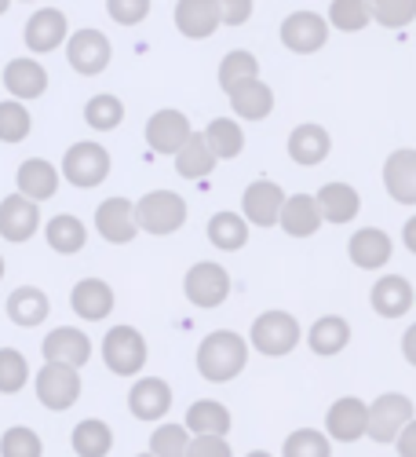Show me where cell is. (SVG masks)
Masks as SVG:
<instances>
[{"mask_svg":"<svg viewBox=\"0 0 416 457\" xmlns=\"http://www.w3.org/2000/svg\"><path fill=\"white\" fill-rule=\"evenodd\" d=\"M135 209V227L139 235H154V238H168L186 223L191 209H186V198L175 195V190H150L139 202H132Z\"/></svg>","mask_w":416,"mask_h":457,"instance_id":"7a4b0ae2","label":"cell"},{"mask_svg":"<svg viewBox=\"0 0 416 457\" xmlns=\"http://www.w3.org/2000/svg\"><path fill=\"white\" fill-rule=\"evenodd\" d=\"M249 348H256L259 355H267V359H285L299 348V340H304V329H299L296 315L289 312H263L256 315L252 329H249Z\"/></svg>","mask_w":416,"mask_h":457,"instance_id":"3957f363","label":"cell"},{"mask_svg":"<svg viewBox=\"0 0 416 457\" xmlns=\"http://www.w3.org/2000/svg\"><path fill=\"white\" fill-rule=\"evenodd\" d=\"M347 256L362 271H384L395 256V242L387 231H380V227H358L347 242Z\"/></svg>","mask_w":416,"mask_h":457,"instance_id":"ffe728a7","label":"cell"},{"mask_svg":"<svg viewBox=\"0 0 416 457\" xmlns=\"http://www.w3.org/2000/svg\"><path fill=\"white\" fill-rule=\"evenodd\" d=\"M4 275H8V263H4V256H0V282H4Z\"/></svg>","mask_w":416,"mask_h":457,"instance_id":"11a10c76","label":"cell"},{"mask_svg":"<svg viewBox=\"0 0 416 457\" xmlns=\"http://www.w3.org/2000/svg\"><path fill=\"white\" fill-rule=\"evenodd\" d=\"M405 249L416 256V216L405 220Z\"/></svg>","mask_w":416,"mask_h":457,"instance_id":"f5cc1de1","label":"cell"},{"mask_svg":"<svg viewBox=\"0 0 416 457\" xmlns=\"http://www.w3.org/2000/svg\"><path fill=\"white\" fill-rule=\"evenodd\" d=\"M412 345H416V326H409V329H405V337H402V352H405V362H409V366L416 362V352H412Z\"/></svg>","mask_w":416,"mask_h":457,"instance_id":"816d5d0a","label":"cell"},{"mask_svg":"<svg viewBox=\"0 0 416 457\" xmlns=\"http://www.w3.org/2000/svg\"><path fill=\"white\" fill-rule=\"evenodd\" d=\"M66 62L73 73H81V78H99V73H106L110 59H113V45H110V37L102 29H73L66 37Z\"/></svg>","mask_w":416,"mask_h":457,"instance_id":"9c48e42d","label":"cell"},{"mask_svg":"<svg viewBox=\"0 0 416 457\" xmlns=\"http://www.w3.org/2000/svg\"><path fill=\"white\" fill-rule=\"evenodd\" d=\"M22 4H33V0H22Z\"/></svg>","mask_w":416,"mask_h":457,"instance_id":"680465c9","label":"cell"},{"mask_svg":"<svg viewBox=\"0 0 416 457\" xmlns=\"http://www.w3.org/2000/svg\"><path fill=\"white\" fill-rule=\"evenodd\" d=\"M278 227L289 238H311L322 231V212L314 195H285L281 212H278Z\"/></svg>","mask_w":416,"mask_h":457,"instance_id":"83f0119b","label":"cell"},{"mask_svg":"<svg viewBox=\"0 0 416 457\" xmlns=\"http://www.w3.org/2000/svg\"><path fill=\"white\" fill-rule=\"evenodd\" d=\"M395 446H398V457H416V417L395 436Z\"/></svg>","mask_w":416,"mask_h":457,"instance_id":"f907efd6","label":"cell"},{"mask_svg":"<svg viewBox=\"0 0 416 457\" xmlns=\"http://www.w3.org/2000/svg\"><path fill=\"white\" fill-rule=\"evenodd\" d=\"M41 355L45 362H59V366H69V370H85L92 362V337L77 326H59L45 337L41 345Z\"/></svg>","mask_w":416,"mask_h":457,"instance_id":"5bb4252c","label":"cell"},{"mask_svg":"<svg viewBox=\"0 0 416 457\" xmlns=\"http://www.w3.org/2000/svg\"><path fill=\"white\" fill-rule=\"evenodd\" d=\"M245 457H274V453H271V450H249Z\"/></svg>","mask_w":416,"mask_h":457,"instance_id":"db71d44e","label":"cell"},{"mask_svg":"<svg viewBox=\"0 0 416 457\" xmlns=\"http://www.w3.org/2000/svg\"><path fill=\"white\" fill-rule=\"evenodd\" d=\"M172 162H175V172L183 179H205V176L216 172V158H212V150H208V143H205L201 132L186 136V143L172 154Z\"/></svg>","mask_w":416,"mask_h":457,"instance_id":"d590c367","label":"cell"},{"mask_svg":"<svg viewBox=\"0 0 416 457\" xmlns=\"http://www.w3.org/2000/svg\"><path fill=\"white\" fill-rule=\"evenodd\" d=\"M8 8H12V0H0V15H8Z\"/></svg>","mask_w":416,"mask_h":457,"instance_id":"9f6ffc18","label":"cell"},{"mask_svg":"<svg viewBox=\"0 0 416 457\" xmlns=\"http://www.w3.org/2000/svg\"><path fill=\"white\" fill-rule=\"evenodd\" d=\"M4 312L19 329H37L52 315V300H48L45 289H37V286H19V289H12Z\"/></svg>","mask_w":416,"mask_h":457,"instance_id":"1f68e13d","label":"cell"},{"mask_svg":"<svg viewBox=\"0 0 416 457\" xmlns=\"http://www.w3.org/2000/svg\"><path fill=\"white\" fill-rule=\"evenodd\" d=\"M125 121V103L113 96V92H99L85 103V125L95 129V132H113L121 129Z\"/></svg>","mask_w":416,"mask_h":457,"instance_id":"74e56055","label":"cell"},{"mask_svg":"<svg viewBox=\"0 0 416 457\" xmlns=\"http://www.w3.org/2000/svg\"><path fill=\"white\" fill-rule=\"evenodd\" d=\"M191 132H194L191 118H186L183 110H175V106H165V110H154V118L146 121V146L154 150V154L172 158Z\"/></svg>","mask_w":416,"mask_h":457,"instance_id":"2e32d148","label":"cell"},{"mask_svg":"<svg viewBox=\"0 0 416 457\" xmlns=\"http://www.w3.org/2000/svg\"><path fill=\"white\" fill-rule=\"evenodd\" d=\"M183 428L191 436H231L234 417L216 399H194L183 413Z\"/></svg>","mask_w":416,"mask_h":457,"instance_id":"4dcf8cb0","label":"cell"},{"mask_svg":"<svg viewBox=\"0 0 416 457\" xmlns=\"http://www.w3.org/2000/svg\"><path fill=\"white\" fill-rule=\"evenodd\" d=\"M113 303H118V293H113V286L102 282V278H81L77 286L69 289V308H73V315L85 319V322L110 319Z\"/></svg>","mask_w":416,"mask_h":457,"instance_id":"603a6c76","label":"cell"},{"mask_svg":"<svg viewBox=\"0 0 416 457\" xmlns=\"http://www.w3.org/2000/svg\"><path fill=\"white\" fill-rule=\"evenodd\" d=\"M219 88L223 92H231V88H238L241 81H252V78H259V59L252 55V52H245V48H234V52H226L223 59H219Z\"/></svg>","mask_w":416,"mask_h":457,"instance_id":"f35d334b","label":"cell"},{"mask_svg":"<svg viewBox=\"0 0 416 457\" xmlns=\"http://www.w3.org/2000/svg\"><path fill=\"white\" fill-rule=\"evenodd\" d=\"M285 202V187L274 179H252L241 195V220L249 227H278V212Z\"/></svg>","mask_w":416,"mask_h":457,"instance_id":"7c38bea8","label":"cell"},{"mask_svg":"<svg viewBox=\"0 0 416 457\" xmlns=\"http://www.w3.org/2000/svg\"><path fill=\"white\" fill-rule=\"evenodd\" d=\"M369 303H372V312L380 319H402V315L412 312L416 289H412V282L405 275H380L369 289Z\"/></svg>","mask_w":416,"mask_h":457,"instance_id":"44dd1931","label":"cell"},{"mask_svg":"<svg viewBox=\"0 0 416 457\" xmlns=\"http://www.w3.org/2000/svg\"><path fill=\"white\" fill-rule=\"evenodd\" d=\"M205 235H208V242H212L219 253H238V249H245V245H249L252 227L241 220V212L223 209V212L208 216V223H205Z\"/></svg>","mask_w":416,"mask_h":457,"instance_id":"836d02e7","label":"cell"},{"mask_svg":"<svg viewBox=\"0 0 416 457\" xmlns=\"http://www.w3.org/2000/svg\"><path fill=\"white\" fill-rule=\"evenodd\" d=\"M41 205L22 198V195H8L0 198V238L8 245H22L41 231Z\"/></svg>","mask_w":416,"mask_h":457,"instance_id":"4fadbf2b","label":"cell"},{"mask_svg":"<svg viewBox=\"0 0 416 457\" xmlns=\"http://www.w3.org/2000/svg\"><path fill=\"white\" fill-rule=\"evenodd\" d=\"M186 457H234V450L226 443V436H191Z\"/></svg>","mask_w":416,"mask_h":457,"instance_id":"c3c4849f","label":"cell"},{"mask_svg":"<svg viewBox=\"0 0 416 457\" xmlns=\"http://www.w3.org/2000/svg\"><path fill=\"white\" fill-rule=\"evenodd\" d=\"M33 132V113L19 99H0V143H22Z\"/></svg>","mask_w":416,"mask_h":457,"instance_id":"ab89813d","label":"cell"},{"mask_svg":"<svg viewBox=\"0 0 416 457\" xmlns=\"http://www.w3.org/2000/svg\"><path fill=\"white\" fill-rule=\"evenodd\" d=\"M314 202H318L322 223H339V227H344V223H355L358 212H362V195L351 183H344V179L325 183L314 195Z\"/></svg>","mask_w":416,"mask_h":457,"instance_id":"484cf974","label":"cell"},{"mask_svg":"<svg viewBox=\"0 0 416 457\" xmlns=\"http://www.w3.org/2000/svg\"><path fill=\"white\" fill-rule=\"evenodd\" d=\"M416 410H412V399L402 395V392H384L380 399L365 403V439L372 443H395V436L412 421Z\"/></svg>","mask_w":416,"mask_h":457,"instance_id":"52a82bcc","label":"cell"},{"mask_svg":"<svg viewBox=\"0 0 416 457\" xmlns=\"http://www.w3.org/2000/svg\"><path fill=\"white\" fill-rule=\"evenodd\" d=\"M69 446L77 457H110L113 450V428L99 417H85L77 421V428L69 432Z\"/></svg>","mask_w":416,"mask_h":457,"instance_id":"8d00e7d4","label":"cell"},{"mask_svg":"<svg viewBox=\"0 0 416 457\" xmlns=\"http://www.w3.org/2000/svg\"><path fill=\"white\" fill-rule=\"evenodd\" d=\"M172 22H175V29L186 37V41H208V37L223 26L216 0H175Z\"/></svg>","mask_w":416,"mask_h":457,"instance_id":"d4e9b609","label":"cell"},{"mask_svg":"<svg viewBox=\"0 0 416 457\" xmlns=\"http://www.w3.org/2000/svg\"><path fill=\"white\" fill-rule=\"evenodd\" d=\"M99 352H102V362H106V370L113 377H135V373L146 370V359H150L146 337L135 326H128V322L106 329Z\"/></svg>","mask_w":416,"mask_h":457,"instance_id":"5b68a950","label":"cell"},{"mask_svg":"<svg viewBox=\"0 0 416 457\" xmlns=\"http://www.w3.org/2000/svg\"><path fill=\"white\" fill-rule=\"evenodd\" d=\"M0 457H45V443L33 428L15 425L0 436Z\"/></svg>","mask_w":416,"mask_h":457,"instance_id":"bcb514c9","label":"cell"},{"mask_svg":"<svg viewBox=\"0 0 416 457\" xmlns=\"http://www.w3.org/2000/svg\"><path fill=\"white\" fill-rule=\"evenodd\" d=\"M66 37H69V19H66V12H59V8H37V12L26 19V26H22V45H26L33 55L59 52Z\"/></svg>","mask_w":416,"mask_h":457,"instance_id":"8fae6325","label":"cell"},{"mask_svg":"<svg viewBox=\"0 0 416 457\" xmlns=\"http://www.w3.org/2000/svg\"><path fill=\"white\" fill-rule=\"evenodd\" d=\"M231 293H234V278L216 260H198L194 268L183 275V296L201 312L223 308V303L231 300Z\"/></svg>","mask_w":416,"mask_h":457,"instance_id":"8992f818","label":"cell"},{"mask_svg":"<svg viewBox=\"0 0 416 457\" xmlns=\"http://www.w3.org/2000/svg\"><path fill=\"white\" fill-rule=\"evenodd\" d=\"M95 235L110 245H132L139 238L135 227V209L128 198H106L95 209Z\"/></svg>","mask_w":416,"mask_h":457,"instance_id":"ac0fdd59","label":"cell"},{"mask_svg":"<svg viewBox=\"0 0 416 457\" xmlns=\"http://www.w3.org/2000/svg\"><path fill=\"white\" fill-rule=\"evenodd\" d=\"M201 136H205V143H208L216 162H234L245 150V132H241L238 118H212Z\"/></svg>","mask_w":416,"mask_h":457,"instance_id":"e575fe53","label":"cell"},{"mask_svg":"<svg viewBox=\"0 0 416 457\" xmlns=\"http://www.w3.org/2000/svg\"><path fill=\"white\" fill-rule=\"evenodd\" d=\"M216 8L223 26H245L256 12V0H216Z\"/></svg>","mask_w":416,"mask_h":457,"instance_id":"681fc988","label":"cell"},{"mask_svg":"<svg viewBox=\"0 0 416 457\" xmlns=\"http://www.w3.org/2000/svg\"><path fill=\"white\" fill-rule=\"evenodd\" d=\"M325 22L332 29H339V33H362L372 19H369V4H365V0H332Z\"/></svg>","mask_w":416,"mask_h":457,"instance_id":"b9f144b4","label":"cell"},{"mask_svg":"<svg viewBox=\"0 0 416 457\" xmlns=\"http://www.w3.org/2000/svg\"><path fill=\"white\" fill-rule=\"evenodd\" d=\"M113 162H110V150L95 139H81V143H69L66 154H62V165H59V176L77 187V190H92V187H102L106 176H110Z\"/></svg>","mask_w":416,"mask_h":457,"instance_id":"277c9868","label":"cell"},{"mask_svg":"<svg viewBox=\"0 0 416 457\" xmlns=\"http://www.w3.org/2000/svg\"><path fill=\"white\" fill-rule=\"evenodd\" d=\"M41 231H45L48 249L59 253V256H77L88 245V227H85L81 216H73V212H55L52 220L41 223Z\"/></svg>","mask_w":416,"mask_h":457,"instance_id":"f546056e","label":"cell"},{"mask_svg":"<svg viewBox=\"0 0 416 457\" xmlns=\"http://www.w3.org/2000/svg\"><path fill=\"white\" fill-rule=\"evenodd\" d=\"M285 150H289V162H292V165L314 169V165H322V162L332 154V136H329L325 125L304 121V125H296V129L289 132Z\"/></svg>","mask_w":416,"mask_h":457,"instance_id":"d6986e66","label":"cell"},{"mask_svg":"<svg viewBox=\"0 0 416 457\" xmlns=\"http://www.w3.org/2000/svg\"><path fill=\"white\" fill-rule=\"evenodd\" d=\"M106 15L118 26H139L150 15V0H106Z\"/></svg>","mask_w":416,"mask_h":457,"instance_id":"7dc6e473","label":"cell"},{"mask_svg":"<svg viewBox=\"0 0 416 457\" xmlns=\"http://www.w3.org/2000/svg\"><path fill=\"white\" fill-rule=\"evenodd\" d=\"M304 340H307V348H311L314 355L332 359V355H339V352L351 345V322H347L344 315H322V319H314V326L304 333Z\"/></svg>","mask_w":416,"mask_h":457,"instance_id":"d6a6232c","label":"cell"},{"mask_svg":"<svg viewBox=\"0 0 416 457\" xmlns=\"http://www.w3.org/2000/svg\"><path fill=\"white\" fill-rule=\"evenodd\" d=\"M37 403L52 413H66L69 406H77L81 392H85V380H81V370H69V366H59V362H45L37 370Z\"/></svg>","mask_w":416,"mask_h":457,"instance_id":"ba28073f","label":"cell"},{"mask_svg":"<svg viewBox=\"0 0 416 457\" xmlns=\"http://www.w3.org/2000/svg\"><path fill=\"white\" fill-rule=\"evenodd\" d=\"M8 96L19 99V103H33L48 92V70L41 66L37 55H19V59H8L4 73H0Z\"/></svg>","mask_w":416,"mask_h":457,"instance_id":"e0dca14e","label":"cell"},{"mask_svg":"<svg viewBox=\"0 0 416 457\" xmlns=\"http://www.w3.org/2000/svg\"><path fill=\"white\" fill-rule=\"evenodd\" d=\"M128 410L135 421H165V413L172 410V385L165 377H135V385L128 388Z\"/></svg>","mask_w":416,"mask_h":457,"instance_id":"9a60e30c","label":"cell"},{"mask_svg":"<svg viewBox=\"0 0 416 457\" xmlns=\"http://www.w3.org/2000/svg\"><path fill=\"white\" fill-rule=\"evenodd\" d=\"M186 446H191V432L175 421H165L150 432V453L154 457H186Z\"/></svg>","mask_w":416,"mask_h":457,"instance_id":"f6af8a7d","label":"cell"},{"mask_svg":"<svg viewBox=\"0 0 416 457\" xmlns=\"http://www.w3.org/2000/svg\"><path fill=\"white\" fill-rule=\"evenodd\" d=\"M135 457H154V453H150V450H146V453H135Z\"/></svg>","mask_w":416,"mask_h":457,"instance_id":"6f0895ef","label":"cell"},{"mask_svg":"<svg viewBox=\"0 0 416 457\" xmlns=\"http://www.w3.org/2000/svg\"><path fill=\"white\" fill-rule=\"evenodd\" d=\"M281 457H332V443L318 428H296V432H289Z\"/></svg>","mask_w":416,"mask_h":457,"instance_id":"ee69618b","label":"cell"},{"mask_svg":"<svg viewBox=\"0 0 416 457\" xmlns=\"http://www.w3.org/2000/svg\"><path fill=\"white\" fill-rule=\"evenodd\" d=\"M369 19L384 29H405L416 19V0H365Z\"/></svg>","mask_w":416,"mask_h":457,"instance_id":"7bdbcfd3","label":"cell"},{"mask_svg":"<svg viewBox=\"0 0 416 457\" xmlns=\"http://www.w3.org/2000/svg\"><path fill=\"white\" fill-rule=\"evenodd\" d=\"M226 99H231V110H234L238 121H263L274 113V88L259 78L241 81L238 88L226 92Z\"/></svg>","mask_w":416,"mask_h":457,"instance_id":"f1b7e54d","label":"cell"},{"mask_svg":"<svg viewBox=\"0 0 416 457\" xmlns=\"http://www.w3.org/2000/svg\"><path fill=\"white\" fill-rule=\"evenodd\" d=\"M59 165H52L48 158H26L19 169H15V187H19V195L29 198V202H48L59 195Z\"/></svg>","mask_w":416,"mask_h":457,"instance_id":"cb8c5ba5","label":"cell"},{"mask_svg":"<svg viewBox=\"0 0 416 457\" xmlns=\"http://www.w3.org/2000/svg\"><path fill=\"white\" fill-rule=\"evenodd\" d=\"M278 37L292 55H314L329 45V22L318 12H289L281 19Z\"/></svg>","mask_w":416,"mask_h":457,"instance_id":"30bf717a","label":"cell"},{"mask_svg":"<svg viewBox=\"0 0 416 457\" xmlns=\"http://www.w3.org/2000/svg\"><path fill=\"white\" fill-rule=\"evenodd\" d=\"M249 340L234 329H212L201 345H198V373L212 385H226V380H234L245 366H249Z\"/></svg>","mask_w":416,"mask_h":457,"instance_id":"6da1fadb","label":"cell"},{"mask_svg":"<svg viewBox=\"0 0 416 457\" xmlns=\"http://www.w3.org/2000/svg\"><path fill=\"white\" fill-rule=\"evenodd\" d=\"M384 187L398 205H416V150L398 146L384 162Z\"/></svg>","mask_w":416,"mask_h":457,"instance_id":"4316f807","label":"cell"},{"mask_svg":"<svg viewBox=\"0 0 416 457\" xmlns=\"http://www.w3.org/2000/svg\"><path fill=\"white\" fill-rule=\"evenodd\" d=\"M33 380L29 359L19 348H0V395H19Z\"/></svg>","mask_w":416,"mask_h":457,"instance_id":"60d3db41","label":"cell"},{"mask_svg":"<svg viewBox=\"0 0 416 457\" xmlns=\"http://www.w3.org/2000/svg\"><path fill=\"white\" fill-rule=\"evenodd\" d=\"M325 436H329V443L365 439V403L358 395H339L325 410Z\"/></svg>","mask_w":416,"mask_h":457,"instance_id":"7402d4cb","label":"cell"}]
</instances>
